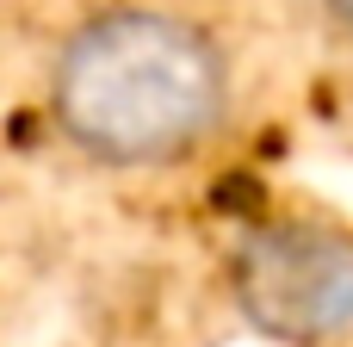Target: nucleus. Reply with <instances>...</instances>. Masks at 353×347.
Returning <instances> with one entry per match:
<instances>
[{
  "instance_id": "1",
  "label": "nucleus",
  "mask_w": 353,
  "mask_h": 347,
  "mask_svg": "<svg viewBox=\"0 0 353 347\" xmlns=\"http://www.w3.org/2000/svg\"><path fill=\"white\" fill-rule=\"evenodd\" d=\"M236 75L211 25L174 6H105L81 19L43 81L56 137L118 174L180 168L230 124Z\"/></svg>"
},
{
  "instance_id": "2",
  "label": "nucleus",
  "mask_w": 353,
  "mask_h": 347,
  "mask_svg": "<svg viewBox=\"0 0 353 347\" xmlns=\"http://www.w3.org/2000/svg\"><path fill=\"white\" fill-rule=\"evenodd\" d=\"M230 298L267 341L323 347L353 329V230L316 217L248 224L230 248Z\"/></svg>"
},
{
  "instance_id": "3",
  "label": "nucleus",
  "mask_w": 353,
  "mask_h": 347,
  "mask_svg": "<svg viewBox=\"0 0 353 347\" xmlns=\"http://www.w3.org/2000/svg\"><path fill=\"white\" fill-rule=\"evenodd\" d=\"M316 12L335 25V37H347V43H353V0H316Z\"/></svg>"
}]
</instances>
